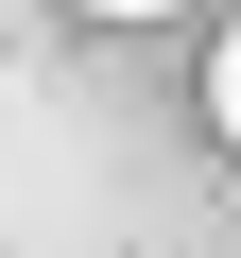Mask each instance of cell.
I'll use <instances>...</instances> for the list:
<instances>
[{
	"instance_id": "7a4b0ae2",
	"label": "cell",
	"mask_w": 241,
	"mask_h": 258,
	"mask_svg": "<svg viewBox=\"0 0 241 258\" xmlns=\"http://www.w3.org/2000/svg\"><path fill=\"white\" fill-rule=\"evenodd\" d=\"M86 18H172V0H86Z\"/></svg>"
},
{
	"instance_id": "6da1fadb",
	"label": "cell",
	"mask_w": 241,
	"mask_h": 258,
	"mask_svg": "<svg viewBox=\"0 0 241 258\" xmlns=\"http://www.w3.org/2000/svg\"><path fill=\"white\" fill-rule=\"evenodd\" d=\"M207 120H224V155H241V35H224V69H207Z\"/></svg>"
}]
</instances>
